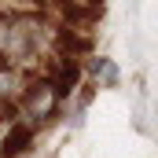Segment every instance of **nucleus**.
<instances>
[{
    "mask_svg": "<svg viewBox=\"0 0 158 158\" xmlns=\"http://www.w3.org/2000/svg\"><path fill=\"white\" fill-rule=\"evenodd\" d=\"M55 30H48L37 15H4L0 19V63L11 70H33L48 55Z\"/></svg>",
    "mask_w": 158,
    "mask_h": 158,
    "instance_id": "1",
    "label": "nucleus"
},
{
    "mask_svg": "<svg viewBox=\"0 0 158 158\" xmlns=\"http://www.w3.org/2000/svg\"><path fill=\"white\" fill-rule=\"evenodd\" d=\"M92 77L99 81V85H118V66L110 63V59H92Z\"/></svg>",
    "mask_w": 158,
    "mask_h": 158,
    "instance_id": "3",
    "label": "nucleus"
},
{
    "mask_svg": "<svg viewBox=\"0 0 158 158\" xmlns=\"http://www.w3.org/2000/svg\"><path fill=\"white\" fill-rule=\"evenodd\" d=\"M33 132L37 129H30L26 121L11 118L7 121V129H4V140H0V158H19L30 151V143H33Z\"/></svg>",
    "mask_w": 158,
    "mask_h": 158,
    "instance_id": "2",
    "label": "nucleus"
}]
</instances>
